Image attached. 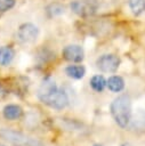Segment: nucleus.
Listing matches in <instances>:
<instances>
[{"label":"nucleus","instance_id":"nucleus-1","mask_svg":"<svg viewBox=\"0 0 145 146\" xmlns=\"http://www.w3.org/2000/svg\"><path fill=\"white\" fill-rule=\"evenodd\" d=\"M38 98L43 104L55 110H63L69 104L67 95L57 88L55 81L51 78H46L41 82L38 89Z\"/></svg>","mask_w":145,"mask_h":146},{"label":"nucleus","instance_id":"nucleus-2","mask_svg":"<svg viewBox=\"0 0 145 146\" xmlns=\"http://www.w3.org/2000/svg\"><path fill=\"white\" fill-rule=\"evenodd\" d=\"M110 111L115 123L121 128H126L131 120V100L129 96L128 95L118 96L111 103Z\"/></svg>","mask_w":145,"mask_h":146},{"label":"nucleus","instance_id":"nucleus-3","mask_svg":"<svg viewBox=\"0 0 145 146\" xmlns=\"http://www.w3.org/2000/svg\"><path fill=\"white\" fill-rule=\"evenodd\" d=\"M0 137L14 146H45L40 140L11 129H1Z\"/></svg>","mask_w":145,"mask_h":146},{"label":"nucleus","instance_id":"nucleus-4","mask_svg":"<svg viewBox=\"0 0 145 146\" xmlns=\"http://www.w3.org/2000/svg\"><path fill=\"white\" fill-rule=\"evenodd\" d=\"M71 9L81 17H89L96 13L97 3L94 0H75L71 3Z\"/></svg>","mask_w":145,"mask_h":146},{"label":"nucleus","instance_id":"nucleus-5","mask_svg":"<svg viewBox=\"0 0 145 146\" xmlns=\"http://www.w3.org/2000/svg\"><path fill=\"white\" fill-rule=\"evenodd\" d=\"M39 35V29L32 23H24L17 31V38L23 43H32Z\"/></svg>","mask_w":145,"mask_h":146},{"label":"nucleus","instance_id":"nucleus-6","mask_svg":"<svg viewBox=\"0 0 145 146\" xmlns=\"http://www.w3.org/2000/svg\"><path fill=\"white\" fill-rule=\"evenodd\" d=\"M96 66L102 72L112 73V72H115L119 68L120 59H119L118 56H115L113 54H105V55H102L96 60Z\"/></svg>","mask_w":145,"mask_h":146},{"label":"nucleus","instance_id":"nucleus-7","mask_svg":"<svg viewBox=\"0 0 145 146\" xmlns=\"http://www.w3.org/2000/svg\"><path fill=\"white\" fill-rule=\"evenodd\" d=\"M62 55L64 59L72 62V63H80L83 60V57H84L83 49L79 44H69L64 47Z\"/></svg>","mask_w":145,"mask_h":146},{"label":"nucleus","instance_id":"nucleus-8","mask_svg":"<svg viewBox=\"0 0 145 146\" xmlns=\"http://www.w3.org/2000/svg\"><path fill=\"white\" fill-rule=\"evenodd\" d=\"M2 112H3V116L7 120H17L23 114L22 107L18 105H15V104H10V105L5 106Z\"/></svg>","mask_w":145,"mask_h":146},{"label":"nucleus","instance_id":"nucleus-9","mask_svg":"<svg viewBox=\"0 0 145 146\" xmlns=\"http://www.w3.org/2000/svg\"><path fill=\"white\" fill-rule=\"evenodd\" d=\"M14 56H15V52L10 47L8 46L0 47V65L2 66L9 65L13 62Z\"/></svg>","mask_w":145,"mask_h":146},{"label":"nucleus","instance_id":"nucleus-10","mask_svg":"<svg viewBox=\"0 0 145 146\" xmlns=\"http://www.w3.org/2000/svg\"><path fill=\"white\" fill-rule=\"evenodd\" d=\"M65 73L67 76L72 78V79H82L86 74V68L82 65H69L65 68Z\"/></svg>","mask_w":145,"mask_h":146},{"label":"nucleus","instance_id":"nucleus-11","mask_svg":"<svg viewBox=\"0 0 145 146\" xmlns=\"http://www.w3.org/2000/svg\"><path fill=\"white\" fill-rule=\"evenodd\" d=\"M107 87L113 92H120L124 88V81L119 75H112L107 80Z\"/></svg>","mask_w":145,"mask_h":146},{"label":"nucleus","instance_id":"nucleus-12","mask_svg":"<svg viewBox=\"0 0 145 146\" xmlns=\"http://www.w3.org/2000/svg\"><path fill=\"white\" fill-rule=\"evenodd\" d=\"M90 86L91 88L97 91V92H100L105 89V87L107 86V81L104 79L103 75H94L91 79H90Z\"/></svg>","mask_w":145,"mask_h":146},{"label":"nucleus","instance_id":"nucleus-13","mask_svg":"<svg viewBox=\"0 0 145 146\" xmlns=\"http://www.w3.org/2000/svg\"><path fill=\"white\" fill-rule=\"evenodd\" d=\"M130 10L134 15L139 16L145 11V0H128Z\"/></svg>","mask_w":145,"mask_h":146},{"label":"nucleus","instance_id":"nucleus-14","mask_svg":"<svg viewBox=\"0 0 145 146\" xmlns=\"http://www.w3.org/2000/svg\"><path fill=\"white\" fill-rule=\"evenodd\" d=\"M47 13L49 16H56V15H61L64 13V7L59 3H51L47 7Z\"/></svg>","mask_w":145,"mask_h":146},{"label":"nucleus","instance_id":"nucleus-15","mask_svg":"<svg viewBox=\"0 0 145 146\" xmlns=\"http://www.w3.org/2000/svg\"><path fill=\"white\" fill-rule=\"evenodd\" d=\"M15 0H0V11H7L15 6Z\"/></svg>","mask_w":145,"mask_h":146},{"label":"nucleus","instance_id":"nucleus-16","mask_svg":"<svg viewBox=\"0 0 145 146\" xmlns=\"http://www.w3.org/2000/svg\"><path fill=\"white\" fill-rule=\"evenodd\" d=\"M121 146H132L131 144H129V143H124V144H122Z\"/></svg>","mask_w":145,"mask_h":146},{"label":"nucleus","instance_id":"nucleus-17","mask_svg":"<svg viewBox=\"0 0 145 146\" xmlns=\"http://www.w3.org/2000/svg\"><path fill=\"white\" fill-rule=\"evenodd\" d=\"M94 146H103V145H99V144H95Z\"/></svg>","mask_w":145,"mask_h":146}]
</instances>
